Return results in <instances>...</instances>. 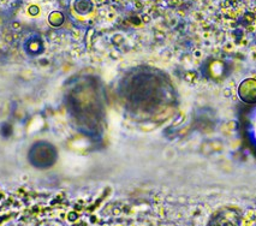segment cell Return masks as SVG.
Returning <instances> with one entry per match:
<instances>
[{
  "mask_svg": "<svg viewBox=\"0 0 256 226\" xmlns=\"http://www.w3.org/2000/svg\"><path fill=\"white\" fill-rule=\"evenodd\" d=\"M31 158L36 166H48L55 159V152L48 144H37L31 153Z\"/></svg>",
  "mask_w": 256,
  "mask_h": 226,
  "instance_id": "cell-1",
  "label": "cell"
},
{
  "mask_svg": "<svg viewBox=\"0 0 256 226\" xmlns=\"http://www.w3.org/2000/svg\"><path fill=\"white\" fill-rule=\"evenodd\" d=\"M64 15L61 13V12H59V11H53V12H51L50 13V16H48V23L52 25V27H54V28H58V27H60L63 23H64Z\"/></svg>",
  "mask_w": 256,
  "mask_h": 226,
  "instance_id": "cell-4",
  "label": "cell"
},
{
  "mask_svg": "<svg viewBox=\"0 0 256 226\" xmlns=\"http://www.w3.org/2000/svg\"><path fill=\"white\" fill-rule=\"evenodd\" d=\"M25 50L30 54H38L44 51V42H42V40L37 36L30 37L25 42Z\"/></svg>",
  "mask_w": 256,
  "mask_h": 226,
  "instance_id": "cell-2",
  "label": "cell"
},
{
  "mask_svg": "<svg viewBox=\"0 0 256 226\" xmlns=\"http://www.w3.org/2000/svg\"><path fill=\"white\" fill-rule=\"evenodd\" d=\"M73 9L78 15L85 16L93 11L94 4L92 0H75L73 3Z\"/></svg>",
  "mask_w": 256,
  "mask_h": 226,
  "instance_id": "cell-3",
  "label": "cell"
},
{
  "mask_svg": "<svg viewBox=\"0 0 256 226\" xmlns=\"http://www.w3.org/2000/svg\"><path fill=\"white\" fill-rule=\"evenodd\" d=\"M28 12H29V15H31V16H37L38 12H40V9H38V6H36V5H31V6H29Z\"/></svg>",
  "mask_w": 256,
  "mask_h": 226,
  "instance_id": "cell-5",
  "label": "cell"
},
{
  "mask_svg": "<svg viewBox=\"0 0 256 226\" xmlns=\"http://www.w3.org/2000/svg\"><path fill=\"white\" fill-rule=\"evenodd\" d=\"M1 23H3V19H1V16H0V24H1Z\"/></svg>",
  "mask_w": 256,
  "mask_h": 226,
  "instance_id": "cell-6",
  "label": "cell"
}]
</instances>
